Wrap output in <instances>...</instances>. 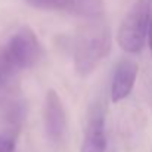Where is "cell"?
Wrapping results in <instances>:
<instances>
[{"mask_svg":"<svg viewBox=\"0 0 152 152\" xmlns=\"http://www.w3.org/2000/svg\"><path fill=\"white\" fill-rule=\"evenodd\" d=\"M19 132L6 129L0 133V152H15L16 151V140Z\"/></svg>","mask_w":152,"mask_h":152,"instance_id":"9c48e42d","label":"cell"},{"mask_svg":"<svg viewBox=\"0 0 152 152\" xmlns=\"http://www.w3.org/2000/svg\"><path fill=\"white\" fill-rule=\"evenodd\" d=\"M45 133L53 145H62L68 134V117L64 102L56 90H48L43 103Z\"/></svg>","mask_w":152,"mask_h":152,"instance_id":"277c9868","label":"cell"},{"mask_svg":"<svg viewBox=\"0 0 152 152\" xmlns=\"http://www.w3.org/2000/svg\"><path fill=\"white\" fill-rule=\"evenodd\" d=\"M151 0H137L123 18L117 42L127 53H140L148 40Z\"/></svg>","mask_w":152,"mask_h":152,"instance_id":"3957f363","label":"cell"},{"mask_svg":"<svg viewBox=\"0 0 152 152\" xmlns=\"http://www.w3.org/2000/svg\"><path fill=\"white\" fill-rule=\"evenodd\" d=\"M148 45L152 55V0H151V13H149V25H148Z\"/></svg>","mask_w":152,"mask_h":152,"instance_id":"30bf717a","label":"cell"},{"mask_svg":"<svg viewBox=\"0 0 152 152\" xmlns=\"http://www.w3.org/2000/svg\"><path fill=\"white\" fill-rule=\"evenodd\" d=\"M28 6L40 10H68L71 9V0H24Z\"/></svg>","mask_w":152,"mask_h":152,"instance_id":"ba28073f","label":"cell"},{"mask_svg":"<svg viewBox=\"0 0 152 152\" xmlns=\"http://www.w3.org/2000/svg\"><path fill=\"white\" fill-rule=\"evenodd\" d=\"M106 151V130H105V109L96 103L87 118L84 136L80 152H105Z\"/></svg>","mask_w":152,"mask_h":152,"instance_id":"5b68a950","label":"cell"},{"mask_svg":"<svg viewBox=\"0 0 152 152\" xmlns=\"http://www.w3.org/2000/svg\"><path fill=\"white\" fill-rule=\"evenodd\" d=\"M69 12L83 18L84 21L103 19L105 4H103V0H71Z\"/></svg>","mask_w":152,"mask_h":152,"instance_id":"52a82bcc","label":"cell"},{"mask_svg":"<svg viewBox=\"0 0 152 152\" xmlns=\"http://www.w3.org/2000/svg\"><path fill=\"white\" fill-rule=\"evenodd\" d=\"M43 55L37 34L30 27L18 28L0 46V95L15 87L13 81L22 69L33 68Z\"/></svg>","mask_w":152,"mask_h":152,"instance_id":"6da1fadb","label":"cell"},{"mask_svg":"<svg viewBox=\"0 0 152 152\" xmlns=\"http://www.w3.org/2000/svg\"><path fill=\"white\" fill-rule=\"evenodd\" d=\"M109 49L111 33L105 18L84 21L72 37V59L75 71L81 77L89 75L109 55Z\"/></svg>","mask_w":152,"mask_h":152,"instance_id":"7a4b0ae2","label":"cell"},{"mask_svg":"<svg viewBox=\"0 0 152 152\" xmlns=\"http://www.w3.org/2000/svg\"><path fill=\"white\" fill-rule=\"evenodd\" d=\"M139 66L130 59H121L114 71L111 81V102L118 103L124 101L133 90L137 78Z\"/></svg>","mask_w":152,"mask_h":152,"instance_id":"8992f818","label":"cell"}]
</instances>
